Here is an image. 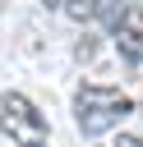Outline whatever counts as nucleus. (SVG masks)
<instances>
[{
    "instance_id": "f257e3e1",
    "label": "nucleus",
    "mask_w": 143,
    "mask_h": 147,
    "mask_svg": "<svg viewBox=\"0 0 143 147\" xmlns=\"http://www.w3.org/2000/svg\"><path fill=\"white\" fill-rule=\"evenodd\" d=\"M134 110V101L120 87H101V83H83L74 92V124L83 138H106L120 129V119Z\"/></svg>"
},
{
    "instance_id": "423d86ee",
    "label": "nucleus",
    "mask_w": 143,
    "mask_h": 147,
    "mask_svg": "<svg viewBox=\"0 0 143 147\" xmlns=\"http://www.w3.org/2000/svg\"><path fill=\"white\" fill-rule=\"evenodd\" d=\"M42 5H51V9H60V0H42Z\"/></svg>"
},
{
    "instance_id": "7ed1b4c3",
    "label": "nucleus",
    "mask_w": 143,
    "mask_h": 147,
    "mask_svg": "<svg viewBox=\"0 0 143 147\" xmlns=\"http://www.w3.org/2000/svg\"><path fill=\"white\" fill-rule=\"evenodd\" d=\"M115 46H120V55L125 60H143V14L138 9H120V18H115Z\"/></svg>"
},
{
    "instance_id": "39448f33",
    "label": "nucleus",
    "mask_w": 143,
    "mask_h": 147,
    "mask_svg": "<svg viewBox=\"0 0 143 147\" xmlns=\"http://www.w3.org/2000/svg\"><path fill=\"white\" fill-rule=\"evenodd\" d=\"M111 147H143V138H125V133H120V138H115Z\"/></svg>"
},
{
    "instance_id": "f03ea898",
    "label": "nucleus",
    "mask_w": 143,
    "mask_h": 147,
    "mask_svg": "<svg viewBox=\"0 0 143 147\" xmlns=\"http://www.w3.org/2000/svg\"><path fill=\"white\" fill-rule=\"evenodd\" d=\"M0 133H5L14 147H46L51 124H46V115H42L23 92H5V96H0Z\"/></svg>"
},
{
    "instance_id": "20e7f679",
    "label": "nucleus",
    "mask_w": 143,
    "mask_h": 147,
    "mask_svg": "<svg viewBox=\"0 0 143 147\" xmlns=\"http://www.w3.org/2000/svg\"><path fill=\"white\" fill-rule=\"evenodd\" d=\"M60 9L74 18V23H88V18H97V9H101V0H60Z\"/></svg>"
}]
</instances>
